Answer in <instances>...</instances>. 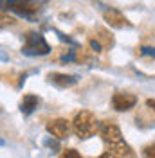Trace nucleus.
Instances as JSON below:
<instances>
[{
  "mask_svg": "<svg viewBox=\"0 0 155 158\" xmlns=\"http://www.w3.org/2000/svg\"><path fill=\"white\" fill-rule=\"evenodd\" d=\"M99 137L103 138V142L108 146V151L112 155H116L119 158H126L132 155V149L130 146L125 142L123 133L116 122L112 120H105V122H99Z\"/></svg>",
  "mask_w": 155,
  "mask_h": 158,
  "instance_id": "f257e3e1",
  "label": "nucleus"
},
{
  "mask_svg": "<svg viewBox=\"0 0 155 158\" xmlns=\"http://www.w3.org/2000/svg\"><path fill=\"white\" fill-rule=\"evenodd\" d=\"M72 131L76 133V137H79L81 140L94 137L99 131V122H97L96 115L88 110H81L78 111L74 120H72Z\"/></svg>",
  "mask_w": 155,
  "mask_h": 158,
  "instance_id": "f03ea898",
  "label": "nucleus"
},
{
  "mask_svg": "<svg viewBox=\"0 0 155 158\" xmlns=\"http://www.w3.org/2000/svg\"><path fill=\"white\" fill-rule=\"evenodd\" d=\"M49 52H51V47H49L47 40L40 32L29 31L25 34L24 45H22V54H25V56H47Z\"/></svg>",
  "mask_w": 155,
  "mask_h": 158,
  "instance_id": "7ed1b4c3",
  "label": "nucleus"
},
{
  "mask_svg": "<svg viewBox=\"0 0 155 158\" xmlns=\"http://www.w3.org/2000/svg\"><path fill=\"white\" fill-rule=\"evenodd\" d=\"M49 0H18L16 6L13 7V13H16L18 16H24V18L34 20L42 11L45 9Z\"/></svg>",
  "mask_w": 155,
  "mask_h": 158,
  "instance_id": "20e7f679",
  "label": "nucleus"
},
{
  "mask_svg": "<svg viewBox=\"0 0 155 158\" xmlns=\"http://www.w3.org/2000/svg\"><path fill=\"white\" fill-rule=\"evenodd\" d=\"M70 131H72V126H70V122L67 118H54V120H51L47 124V133L52 138H56V140L69 138Z\"/></svg>",
  "mask_w": 155,
  "mask_h": 158,
  "instance_id": "39448f33",
  "label": "nucleus"
},
{
  "mask_svg": "<svg viewBox=\"0 0 155 158\" xmlns=\"http://www.w3.org/2000/svg\"><path fill=\"white\" fill-rule=\"evenodd\" d=\"M137 104V97L134 94H125V92H117L112 97V108L116 111H128Z\"/></svg>",
  "mask_w": 155,
  "mask_h": 158,
  "instance_id": "423d86ee",
  "label": "nucleus"
},
{
  "mask_svg": "<svg viewBox=\"0 0 155 158\" xmlns=\"http://www.w3.org/2000/svg\"><path fill=\"white\" fill-rule=\"evenodd\" d=\"M103 18H105V22H107L110 27H114V29H128V27H132V23L116 9L103 11Z\"/></svg>",
  "mask_w": 155,
  "mask_h": 158,
  "instance_id": "0eeeda50",
  "label": "nucleus"
},
{
  "mask_svg": "<svg viewBox=\"0 0 155 158\" xmlns=\"http://www.w3.org/2000/svg\"><path fill=\"white\" fill-rule=\"evenodd\" d=\"M49 83H52L54 86L58 88H70L78 83V77L76 76H70V74H60V72H52L47 76Z\"/></svg>",
  "mask_w": 155,
  "mask_h": 158,
  "instance_id": "6e6552de",
  "label": "nucleus"
},
{
  "mask_svg": "<svg viewBox=\"0 0 155 158\" xmlns=\"http://www.w3.org/2000/svg\"><path fill=\"white\" fill-rule=\"evenodd\" d=\"M38 106H40V99L34 94H27V95H24V99L20 101V111L24 115H31Z\"/></svg>",
  "mask_w": 155,
  "mask_h": 158,
  "instance_id": "1a4fd4ad",
  "label": "nucleus"
},
{
  "mask_svg": "<svg viewBox=\"0 0 155 158\" xmlns=\"http://www.w3.org/2000/svg\"><path fill=\"white\" fill-rule=\"evenodd\" d=\"M15 25V18L6 15V13H0V29H6V27H11Z\"/></svg>",
  "mask_w": 155,
  "mask_h": 158,
  "instance_id": "9d476101",
  "label": "nucleus"
},
{
  "mask_svg": "<svg viewBox=\"0 0 155 158\" xmlns=\"http://www.w3.org/2000/svg\"><path fill=\"white\" fill-rule=\"evenodd\" d=\"M141 155H143V158H155V144L144 146L143 151H141Z\"/></svg>",
  "mask_w": 155,
  "mask_h": 158,
  "instance_id": "9b49d317",
  "label": "nucleus"
},
{
  "mask_svg": "<svg viewBox=\"0 0 155 158\" xmlns=\"http://www.w3.org/2000/svg\"><path fill=\"white\" fill-rule=\"evenodd\" d=\"M16 2H18V0H0V13L11 11L15 6H16Z\"/></svg>",
  "mask_w": 155,
  "mask_h": 158,
  "instance_id": "f8f14e48",
  "label": "nucleus"
},
{
  "mask_svg": "<svg viewBox=\"0 0 155 158\" xmlns=\"http://www.w3.org/2000/svg\"><path fill=\"white\" fill-rule=\"evenodd\" d=\"M60 158H81V155L78 153L76 149H65V151L60 155Z\"/></svg>",
  "mask_w": 155,
  "mask_h": 158,
  "instance_id": "ddd939ff",
  "label": "nucleus"
},
{
  "mask_svg": "<svg viewBox=\"0 0 155 158\" xmlns=\"http://www.w3.org/2000/svg\"><path fill=\"white\" fill-rule=\"evenodd\" d=\"M139 52L143 56H148V58H155V47H141Z\"/></svg>",
  "mask_w": 155,
  "mask_h": 158,
  "instance_id": "4468645a",
  "label": "nucleus"
},
{
  "mask_svg": "<svg viewBox=\"0 0 155 158\" xmlns=\"http://www.w3.org/2000/svg\"><path fill=\"white\" fill-rule=\"evenodd\" d=\"M146 106H148V108H152L155 111V99H148V101H146Z\"/></svg>",
  "mask_w": 155,
  "mask_h": 158,
  "instance_id": "2eb2a0df",
  "label": "nucleus"
},
{
  "mask_svg": "<svg viewBox=\"0 0 155 158\" xmlns=\"http://www.w3.org/2000/svg\"><path fill=\"white\" fill-rule=\"evenodd\" d=\"M99 158H116V155H112L110 151H107V153H103V155H101Z\"/></svg>",
  "mask_w": 155,
  "mask_h": 158,
  "instance_id": "dca6fc26",
  "label": "nucleus"
},
{
  "mask_svg": "<svg viewBox=\"0 0 155 158\" xmlns=\"http://www.w3.org/2000/svg\"><path fill=\"white\" fill-rule=\"evenodd\" d=\"M47 146H49V148L58 149V142H52V140H47Z\"/></svg>",
  "mask_w": 155,
  "mask_h": 158,
  "instance_id": "f3484780",
  "label": "nucleus"
},
{
  "mask_svg": "<svg viewBox=\"0 0 155 158\" xmlns=\"http://www.w3.org/2000/svg\"><path fill=\"white\" fill-rule=\"evenodd\" d=\"M2 144H4V140H2V138H0V146H2Z\"/></svg>",
  "mask_w": 155,
  "mask_h": 158,
  "instance_id": "a211bd4d",
  "label": "nucleus"
}]
</instances>
